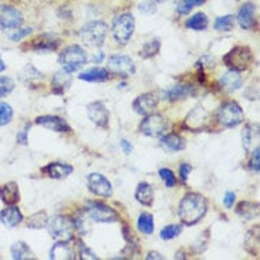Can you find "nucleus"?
<instances>
[{
  "label": "nucleus",
  "mask_w": 260,
  "mask_h": 260,
  "mask_svg": "<svg viewBox=\"0 0 260 260\" xmlns=\"http://www.w3.org/2000/svg\"><path fill=\"white\" fill-rule=\"evenodd\" d=\"M206 211H208L206 198L197 192H190L186 193L181 201L178 208V215L183 225L192 226L204 218Z\"/></svg>",
  "instance_id": "obj_1"
},
{
  "label": "nucleus",
  "mask_w": 260,
  "mask_h": 260,
  "mask_svg": "<svg viewBox=\"0 0 260 260\" xmlns=\"http://www.w3.org/2000/svg\"><path fill=\"white\" fill-rule=\"evenodd\" d=\"M50 236L57 242H70L74 238V220L66 215H56L47 222Z\"/></svg>",
  "instance_id": "obj_2"
},
{
  "label": "nucleus",
  "mask_w": 260,
  "mask_h": 260,
  "mask_svg": "<svg viewBox=\"0 0 260 260\" xmlns=\"http://www.w3.org/2000/svg\"><path fill=\"white\" fill-rule=\"evenodd\" d=\"M218 120L225 128L238 127L245 121V113L236 101H226L219 107Z\"/></svg>",
  "instance_id": "obj_3"
},
{
  "label": "nucleus",
  "mask_w": 260,
  "mask_h": 260,
  "mask_svg": "<svg viewBox=\"0 0 260 260\" xmlns=\"http://www.w3.org/2000/svg\"><path fill=\"white\" fill-rule=\"evenodd\" d=\"M113 36L120 44H127L135 30V19L131 13H121L113 20Z\"/></svg>",
  "instance_id": "obj_4"
},
{
  "label": "nucleus",
  "mask_w": 260,
  "mask_h": 260,
  "mask_svg": "<svg viewBox=\"0 0 260 260\" xmlns=\"http://www.w3.org/2000/svg\"><path fill=\"white\" fill-rule=\"evenodd\" d=\"M85 63H87V54L83 47H80L77 44L67 47L60 54V64H61L63 70L70 74L80 70L83 66H85Z\"/></svg>",
  "instance_id": "obj_5"
},
{
  "label": "nucleus",
  "mask_w": 260,
  "mask_h": 260,
  "mask_svg": "<svg viewBox=\"0 0 260 260\" xmlns=\"http://www.w3.org/2000/svg\"><path fill=\"white\" fill-rule=\"evenodd\" d=\"M253 61V56L249 47L245 46H238L233 47L229 53H226L223 57V63L231 67V70L245 71Z\"/></svg>",
  "instance_id": "obj_6"
},
{
  "label": "nucleus",
  "mask_w": 260,
  "mask_h": 260,
  "mask_svg": "<svg viewBox=\"0 0 260 260\" xmlns=\"http://www.w3.org/2000/svg\"><path fill=\"white\" fill-rule=\"evenodd\" d=\"M107 31H108V27H107V24L104 21H90V23H87L84 27L81 28L80 36H81V39L88 46L100 47L106 42Z\"/></svg>",
  "instance_id": "obj_7"
},
{
  "label": "nucleus",
  "mask_w": 260,
  "mask_h": 260,
  "mask_svg": "<svg viewBox=\"0 0 260 260\" xmlns=\"http://www.w3.org/2000/svg\"><path fill=\"white\" fill-rule=\"evenodd\" d=\"M168 121H167L165 117L152 113L149 115H145V118L141 122L140 131L147 137L158 138V137H162L164 134L168 131Z\"/></svg>",
  "instance_id": "obj_8"
},
{
  "label": "nucleus",
  "mask_w": 260,
  "mask_h": 260,
  "mask_svg": "<svg viewBox=\"0 0 260 260\" xmlns=\"http://www.w3.org/2000/svg\"><path fill=\"white\" fill-rule=\"evenodd\" d=\"M87 216L99 223H114L118 220V213L111 206L103 202H87Z\"/></svg>",
  "instance_id": "obj_9"
},
{
  "label": "nucleus",
  "mask_w": 260,
  "mask_h": 260,
  "mask_svg": "<svg viewBox=\"0 0 260 260\" xmlns=\"http://www.w3.org/2000/svg\"><path fill=\"white\" fill-rule=\"evenodd\" d=\"M107 70L108 73H113L115 76L120 77H131L135 74V64H134L133 58L128 56H122V54H115L111 56L107 61Z\"/></svg>",
  "instance_id": "obj_10"
},
{
  "label": "nucleus",
  "mask_w": 260,
  "mask_h": 260,
  "mask_svg": "<svg viewBox=\"0 0 260 260\" xmlns=\"http://www.w3.org/2000/svg\"><path fill=\"white\" fill-rule=\"evenodd\" d=\"M87 186L91 193L101 198H110L113 195V185L101 174H90L87 176Z\"/></svg>",
  "instance_id": "obj_11"
},
{
  "label": "nucleus",
  "mask_w": 260,
  "mask_h": 260,
  "mask_svg": "<svg viewBox=\"0 0 260 260\" xmlns=\"http://www.w3.org/2000/svg\"><path fill=\"white\" fill-rule=\"evenodd\" d=\"M209 122V114L205 110L204 107L198 106L190 111L186 118H185V127L190 131H201L204 128L208 127Z\"/></svg>",
  "instance_id": "obj_12"
},
{
  "label": "nucleus",
  "mask_w": 260,
  "mask_h": 260,
  "mask_svg": "<svg viewBox=\"0 0 260 260\" xmlns=\"http://www.w3.org/2000/svg\"><path fill=\"white\" fill-rule=\"evenodd\" d=\"M87 115L91 120L92 124H95L100 128L108 127V121H110V113L107 110V107L104 103L101 101H95L91 103L87 107Z\"/></svg>",
  "instance_id": "obj_13"
},
{
  "label": "nucleus",
  "mask_w": 260,
  "mask_h": 260,
  "mask_svg": "<svg viewBox=\"0 0 260 260\" xmlns=\"http://www.w3.org/2000/svg\"><path fill=\"white\" fill-rule=\"evenodd\" d=\"M23 24L21 13L12 6L2 5L0 6V27L3 28H19Z\"/></svg>",
  "instance_id": "obj_14"
},
{
  "label": "nucleus",
  "mask_w": 260,
  "mask_h": 260,
  "mask_svg": "<svg viewBox=\"0 0 260 260\" xmlns=\"http://www.w3.org/2000/svg\"><path fill=\"white\" fill-rule=\"evenodd\" d=\"M158 106V99L155 97L152 92H147V94H141L137 99L134 100L133 108L134 111L140 115H149L155 111V108Z\"/></svg>",
  "instance_id": "obj_15"
},
{
  "label": "nucleus",
  "mask_w": 260,
  "mask_h": 260,
  "mask_svg": "<svg viewBox=\"0 0 260 260\" xmlns=\"http://www.w3.org/2000/svg\"><path fill=\"white\" fill-rule=\"evenodd\" d=\"M36 124L37 125H42V127L51 129V131H56V133H70L71 128L70 125L63 120L61 117H57V115H43L36 118Z\"/></svg>",
  "instance_id": "obj_16"
},
{
  "label": "nucleus",
  "mask_w": 260,
  "mask_h": 260,
  "mask_svg": "<svg viewBox=\"0 0 260 260\" xmlns=\"http://www.w3.org/2000/svg\"><path fill=\"white\" fill-rule=\"evenodd\" d=\"M43 172L47 174L49 178L53 179H66L74 172V168L69 164H61V162H51L47 167L43 168Z\"/></svg>",
  "instance_id": "obj_17"
},
{
  "label": "nucleus",
  "mask_w": 260,
  "mask_h": 260,
  "mask_svg": "<svg viewBox=\"0 0 260 260\" xmlns=\"http://www.w3.org/2000/svg\"><path fill=\"white\" fill-rule=\"evenodd\" d=\"M254 13H256V6L253 3H245L240 7L239 13H238V21H239L240 27L245 28V30L253 28L254 24H256Z\"/></svg>",
  "instance_id": "obj_18"
},
{
  "label": "nucleus",
  "mask_w": 260,
  "mask_h": 260,
  "mask_svg": "<svg viewBox=\"0 0 260 260\" xmlns=\"http://www.w3.org/2000/svg\"><path fill=\"white\" fill-rule=\"evenodd\" d=\"M23 220L20 209L14 205H9L3 211L0 212V222L6 228H14Z\"/></svg>",
  "instance_id": "obj_19"
},
{
  "label": "nucleus",
  "mask_w": 260,
  "mask_h": 260,
  "mask_svg": "<svg viewBox=\"0 0 260 260\" xmlns=\"http://www.w3.org/2000/svg\"><path fill=\"white\" fill-rule=\"evenodd\" d=\"M242 84H243V78H242L240 71H226L225 74L222 76V78H220V85H222V88L225 91H236V90H239L240 87H242Z\"/></svg>",
  "instance_id": "obj_20"
},
{
  "label": "nucleus",
  "mask_w": 260,
  "mask_h": 260,
  "mask_svg": "<svg viewBox=\"0 0 260 260\" xmlns=\"http://www.w3.org/2000/svg\"><path fill=\"white\" fill-rule=\"evenodd\" d=\"M193 94H195L193 87H192V85H185V84H176L162 92L164 99L168 100V101H176V100L186 99V97L193 95Z\"/></svg>",
  "instance_id": "obj_21"
},
{
  "label": "nucleus",
  "mask_w": 260,
  "mask_h": 260,
  "mask_svg": "<svg viewBox=\"0 0 260 260\" xmlns=\"http://www.w3.org/2000/svg\"><path fill=\"white\" fill-rule=\"evenodd\" d=\"M71 85V76L67 71H57L56 74L51 78V87H53V92L57 95H61L64 92L70 88Z\"/></svg>",
  "instance_id": "obj_22"
},
{
  "label": "nucleus",
  "mask_w": 260,
  "mask_h": 260,
  "mask_svg": "<svg viewBox=\"0 0 260 260\" xmlns=\"http://www.w3.org/2000/svg\"><path fill=\"white\" fill-rule=\"evenodd\" d=\"M161 144L162 147H165L172 152L183 151L186 148V141L179 134H164L161 137Z\"/></svg>",
  "instance_id": "obj_23"
},
{
  "label": "nucleus",
  "mask_w": 260,
  "mask_h": 260,
  "mask_svg": "<svg viewBox=\"0 0 260 260\" xmlns=\"http://www.w3.org/2000/svg\"><path fill=\"white\" fill-rule=\"evenodd\" d=\"M19 186L16 182H7L0 186V199L6 205H14L19 202Z\"/></svg>",
  "instance_id": "obj_24"
},
{
  "label": "nucleus",
  "mask_w": 260,
  "mask_h": 260,
  "mask_svg": "<svg viewBox=\"0 0 260 260\" xmlns=\"http://www.w3.org/2000/svg\"><path fill=\"white\" fill-rule=\"evenodd\" d=\"M50 259L53 260H73L74 250L71 249L69 242H57L50 250Z\"/></svg>",
  "instance_id": "obj_25"
},
{
  "label": "nucleus",
  "mask_w": 260,
  "mask_h": 260,
  "mask_svg": "<svg viewBox=\"0 0 260 260\" xmlns=\"http://www.w3.org/2000/svg\"><path fill=\"white\" fill-rule=\"evenodd\" d=\"M135 199L144 206H151L154 204V188L148 182H141L135 190Z\"/></svg>",
  "instance_id": "obj_26"
},
{
  "label": "nucleus",
  "mask_w": 260,
  "mask_h": 260,
  "mask_svg": "<svg viewBox=\"0 0 260 260\" xmlns=\"http://www.w3.org/2000/svg\"><path fill=\"white\" fill-rule=\"evenodd\" d=\"M78 78L83 80V81H88V83H104L110 78V74H108V70H106V69L94 67V69H90V70L83 71L78 76Z\"/></svg>",
  "instance_id": "obj_27"
},
{
  "label": "nucleus",
  "mask_w": 260,
  "mask_h": 260,
  "mask_svg": "<svg viewBox=\"0 0 260 260\" xmlns=\"http://www.w3.org/2000/svg\"><path fill=\"white\" fill-rule=\"evenodd\" d=\"M236 213L245 220H252L259 216V204L243 201L236 206Z\"/></svg>",
  "instance_id": "obj_28"
},
{
  "label": "nucleus",
  "mask_w": 260,
  "mask_h": 260,
  "mask_svg": "<svg viewBox=\"0 0 260 260\" xmlns=\"http://www.w3.org/2000/svg\"><path fill=\"white\" fill-rule=\"evenodd\" d=\"M245 249L253 256H259V226L252 228L245 238Z\"/></svg>",
  "instance_id": "obj_29"
},
{
  "label": "nucleus",
  "mask_w": 260,
  "mask_h": 260,
  "mask_svg": "<svg viewBox=\"0 0 260 260\" xmlns=\"http://www.w3.org/2000/svg\"><path fill=\"white\" fill-rule=\"evenodd\" d=\"M259 138V125L257 124H247L243 133H242V141H243V148L245 151H250L253 147L254 140Z\"/></svg>",
  "instance_id": "obj_30"
},
{
  "label": "nucleus",
  "mask_w": 260,
  "mask_h": 260,
  "mask_svg": "<svg viewBox=\"0 0 260 260\" xmlns=\"http://www.w3.org/2000/svg\"><path fill=\"white\" fill-rule=\"evenodd\" d=\"M10 252H12V257L14 260L33 259V253L24 242H16L10 249Z\"/></svg>",
  "instance_id": "obj_31"
},
{
  "label": "nucleus",
  "mask_w": 260,
  "mask_h": 260,
  "mask_svg": "<svg viewBox=\"0 0 260 260\" xmlns=\"http://www.w3.org/2000/svg\"><path fill=\"white\" fill-rule=\"evenodd\" d=\"M43 74L40 71L36 69L35 66H31V64H28L26 66L23 70L20 71V80L24 83V84H33L36 81H39V80H42Z\"/></svg>",
  "instance_id": "obj_32"
},
{
  "label": "nucleus",
  "mask_w": 260,
  "mask_h": 260,
  "mask_svg": "<svg viewBox=\"0 0 260 260\" xmlns=\"http://www.w3.org/2000/svg\"><path fill=\"white\" fill-rule=\"evenodd\" d=\"M138 231L144 235H151L154 233L155 223H154V216L151 213H141L138 216Z\"/></svg>",
  "instance_id": "obj_33"
},
{
  "label": "nucleus",
  "mask_w": 260,
  "mask_h": 260,
  "mask_svg": "<svg viewBox=\"0 0 260 260\" xmlns=\"http://www.w3.org/2000/svg\"><path fill=\"white\" fill-rule=\"evenodd\" d=\"M58 46V40L53 39L51 36H46L42 39H37L33 44V50L36 51H53L57 49Z\"/></svg>",
  "instance_id": "obj_34"
},
{
  "label": "nucleus",
  "mask_w": 260,
  "mask_h": 260,
  "mask_svg": "<svg viewBox=\"0 0 260 260\" xmlns=\"http://www.w3.org/2000/svg\"><path fill=\"white\" fill-rule=\"evenodd\" d=\"M208 17L205 13H197L193 14L192 17H189L186 20V27L190 30H197V31H202L205 28L208 27Z\"/></svg>",
  "instance_id": "obj_35"
},
{
  "label": "nucleus",
  "mask_w": 260,
  "mask_h": 260,
  "mask_svg": "<svg viewBox=\"0 0 260 260\" xmlns=\"http://www.w3.org/2000/svg\"><path fill=\"white\" fill-rule=\"evenodd\" d=\"M47 222H49V216H47L46 212H36L28 218L27 228H30V229H43V228L47 226Z\"/></svg>",
  "instance_id": "obj_36"
},
{
  "label": "nucleus",
  "mask_w": 260,
  "mask_h": 260,
  "mask_svg": "<svg viewBox=\"0 0 260 260\" xmlns=\"http://www.w3.org/2000/svg\"><path fill=\"white\" fill-rule=\"evenodd\" d=\"M161 50V42L158 39H151L149 42L144 44V47L140 51V57L142 58H151V57L156 56Z\"/></svg>",
  "instance_id": "obj_37"
},
{
  "label": "nucleus",
  "mask_w": 260,
  "mask_h": 260,
  "mask_svg": "<svg viewBox=\"0 0 260 260\" xmlns=\"http://www.w3.org/2000/svg\"><path fill=\"white\" fill-rule=\"evenodd\" d=\"M235 24V17L231 14H226V16H220L215 20L213 27L216 28L218 31H231Z\"/></svg>",
  "instance_id": "obj_38"
},
{
  "label": "nucleus",
  "mask_w": 260,
  "mask_h": 260,
  "mask_svg": "<svg viewBox=\"0 0 260 260\" xmlns=\"http://www.w3.org/2000/svg\"><path fill=\"white\" fill-rule=\"evenodd\" d=\"M181 232H182V226L181 225H168L162 229L159 236H161L162 240H171L178 238Z\"/></svg>",
  "instance_id": "obj_39"
},
{
  "label": "nucleus",
  "mask_w": 260,
  "mask_h": 260,
  "mask_svg": "<svg viewBox=\"0 0 260 260\" xmlns=\"http://www.w3.org/2000/svg\"><path fill=\"white\" fill-rule=\"evenodd\" d=\"M12 118H13V108L6 103H0V127L7 125Z\"/></svg>",
  "instance_id": "obj_40"
},
{
  "label": "nucleus",
  "mask_w": 260,
  "mask_h": 260,
  "mask_svg": "<svg viewBox=\"0 0 260 260\" xmlns=\"http://www.w3.org/2000/svg\"><path fill=\"white\" fill-rule=\"evenodd\" d=\"M201 3H204V0H179L176 5V12L179 14H188L193 7Z\"/></svg>",
  "instance_id": "obj_41"
},
{
  "label": "nucleus",
  "mask_w": 260,
  "mask_h": 260,
  "mask_svg": "<svg viewBox=\"0 0 260 260\" xmlns=\"http://www.w3.org/2000/svg\"><path fill=\"white\" fill-rule=\"evenodd\" d=\"M14 90V81L10 77L0 76V99L9 95Z\"/></svg>",
  "instance_id": "obj_42"
},
{
  "label": "nucleus",
  "mask_w": 260,
  "mask_h": 260,
  "mask_svg": "<svg viewBox=\"0 0 260 260\" xmlns=\"http://www.w3.org/2000/svg\"><path fill=\"white\" fill-rule=\"evenodd\" d=\"M159 176L162 178V181L165 182L167 188H174L176 185V178L175 174L168 168H162L159 169Z\"/></svg>",
  "instance_id": "obj_43"
},
{
  "label": "nucleus",
  "mask_w": 260,
  "mask_h": 260,
  "mask_svg": "<svg viewBox=\"0 0 260 260\" xmlns=\"http://www.w3.org/2000/svg\"><path fill=\"white\" fill-rule=\"evenodd\" d=\"M78 254L81 259H90V260H99V256L92 252L90 247H87L83 242H78Z\"/></svg>",
  "instance_id": "obj_44"
},
{
  "label": "nucleus",
  "mask_w": 260,
  "mask_h": 260,
  "mask_svg": "<svg viewBox=\"0 0 260 260\" xmlns=\"http://www.w3.org/2000/svg\"><path fill=\"white\" fill-rule=\"evenodd\" d=\"M259 164H260V148L256 147L252 152V156H250V162H249V167L254 172H259Z\"/></svg>",
  "instance_id": "obj_45"
},
{
  "label": "nucleus",
  "mask_w": 260,
  "mask_h": 260,
  "mask_svg": "<svg viewBox=\"0 0 260 260\" xmlns=\"http://www.w3.org/2000/svg\"><path fill=\"white\" fill-rule=\"evenodd\" d=\"M16 31L10 35V40H13V42H20L21 39H24L26 36H28L31 33V28H14Z\"/></svg>",
  "instance_id": "obj_46"
},
{
  "label": "nucleus",
  "mask_w": 260,
  "mask_h": 260,
  "mask_svg": "<svg viewBox=\"0 0 260 260\" xmlns=\"http://www.w3.org/2000/svg\"><path fill=\"white\" fill-rule=\"evenodd\" d=\"M140 12L144 14H154L156 13V6L154 2H144L140 5Z\"/></svg>",
  "instance_id": "obj_47"
},
{
  "label": "nucleus",
  "mask_w": 260,
  "mask_h": 260,
  "mask_svg": "<svg viewBox=\"0 0 260 260\" xmlns=\"http://www.w3.org/2000/svg\"><path fill=\"white\" fill-rule=\"evenodd\" d=\"M28 128H30V125H26V127L21 129L20 133H17V135H16V141H17L20 145H27L28 144Z\"/></svg>",
  "instance_id": "obj_48"
},
{
  "label": "nucleus",
  "mask_w": 260,
  "mask_h": 260,
  "mask_svg": "<svg viewBox=\"0 0 260 260\" xmlns=\"http://www.w3.org/2000/svg\"><path fill=\"white\" fill-rule=\"evenodd\" d=\"M190 171H192V167H190L189 164H182L179 167V176H181V179H182L183 182L188 181V176H189Z\"/></svg>",
  "instance_id": "obj_49"
},
{
  "label": "nucleus",
  "mask_w": 260,
  "mask_h": 260,
  "mask_svg": "<svg viewBox=\"0 0 260 260\" xmlns=\"http://www.w3.org/2000/svg\"><path fill=\"white\" fill-rule=\"evenodd\" d=\"M235 199H236V195L233 192H226L225 198H223V205H225L228 209H231V208H233Z\"/></svg>",
  "instance_id": "obj_50"
},
{
  "label": "nucleus",
  "mask_w": 260,
  "mask_h": 260,
  "mask_svg": "<svg viewBox=\"0 0 260 260\" xmlns=\"http://www.w3.org/2000/svg\"><path fill=\"white\" fill-rule=\"evenodd\" d=\"M120 147H121V149H122V152H124L125 155L131 154V152H133V149H134L133 144H131V142H129V141H127V140H121L120 141Z\"/></svg>",
  "instance_id": "obj_51"
},
{
  "label": "nucleus",
  "mask_w": 260,
  "mask_h": 260,
  "mask_svg": "<svg viewBox=\"0 0 260 260\" xmlns=\"http://www.w3.org/2000/svg\"><path fill=\"white\" fill-rule=\"evenodd\" d=\"M145 259H147V260H152V259L164 260V256L158 253V252H149V253H148L147 256H145Z\"/></svg>",
  "instance_id": "obj_52"
},
{
  "label": "nucleus",
  "mask_w": 260,
  "mask_h": 260,
  "mask_svg": "<svg viewBox=\"0 0 260 260\" xmlns=\"http://www.w3.org/2000/svg\"><path fill=\"white\" fill-rule=\"evenodd\" d=\"M104 60V53L103 51H97L95 54H94V57H92V63H101Z\"/></svg>",
  "instance_id": "obj_53"
},
{
  "label": "nucleus",
  "mask_w": 260,
  "mask_h": 260,
  "mask_svg": "<svg viewBox=\"0 0 260 260\" xmlns=\"http://www.w3.org/2000/svg\"><path fill=\"white\" fill-rule=\"evenodd\" d=\"M5 70H6V63L3 61V58L0 56V73H3Z\"/></svg>",
  "instance_id": "obj_54"
},
{
  "label": "nucleus",
  "mask_w": 260,
  "mask_h": 260,
  "mask_svg": "<svg viewBox=\"0 0 260 260\" xmlns=\"http://www.w3.org/2000/svg\"><path fill=\"white\" fill-rule=\"evenodd\" d=\"M152 2H156V3H164L165 0H152Z\"/></svg>",
  "instance_id": "obj_55"
}]
</instances>
